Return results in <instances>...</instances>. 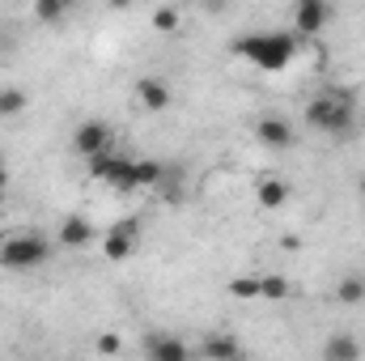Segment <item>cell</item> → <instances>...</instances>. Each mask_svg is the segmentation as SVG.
<instances>
[{"mask_svg":"<svg viewBox=\"0 0 365 361\" xmlns=\"http://www.w3.org/2000/svg\"><path fill=\"white\" fill-rule=\"evenodd\" d=\"M302 123L314 128V132H323V136H349L353 123H357V93L344 90V86L319 90L310 102H306Z\"/></svg>","mask_w":365,"mask_h":361,"instance_id":"cell-1","label":"cell"},{"mask_svg":"<svg viewBox=\"0 0 365 361\" xmlns=\"http://www.w3.org/2000/svg\"><path fill=\"white\" fill-rule=\"evenodd\" d=\"M297 34H284V30H251V34H242L238 43H234V51L242 56V60H251L255 68H264V73H280V68H289L293 64V56H297Z\"/></svg>","mask_w":365,"mask_h":361,"instance_id":"cell-2","label":"cell"},{"mask_svg":"<svg viewBox=\"0 0 365 361\" xmlns=\"http://www.w3.org/2000/svg\"><path fill=\"white\" fill-rule=\"evenodd\" d=\"M51 238L38 230H17L0 238V268L4 272H34L51 260Z\"/></svg>","mask_w":365,"mask_h":361,"instance_id":"cell-3","label":"cell"},{"mask_svg":"<svg viewBox=\"0 0 365 361\" xmlns=\"http://www.w3.org/2000/svg\"><path fill=\"white\" fill-rule=\"evenodd\" d=\"M90 179L110 187L115 195H132L136 191V158H128L119 149H106V153L90 158Z\"/></svg>","mask_w":365,"mask_h":361,"instance_id":"cell-4","label":"cell"},{"mask_svg":"<svg viewBox=\"0 0 365 361\" xmlns=\"http://www.w3.org/2000/svg\"><path fill=\"white\" fill-rule=\"evenodd\" d=\"M136 247H140V217H119L115 225H106V234H102V255H106L110 264L132 260Z\"/></svg>","mask_w":365,"mask_h":361,"instance_id":"cell-5","label":"cell"},{"mask_svg":"<svg viewBox=\"0 0 365 361\" xmlns=\"http://www.w3.org/2000/svg\"><path fill=\"white\" fill-rule=\"evenodd\" d=\"M331 21V0H293V34L319 39Z\"/></svg>","mask_w":365,"mask_h":361,"instance_id":"cell-6","label":"cell"},{"mask_svg":"<svg viewBox=\"0 0 365 361\" xmlns=\"http://www.w3.org/2000/svg\"><path fill=\"white\" fill-rule=\"evenodd\" d=\"M73 149L90 162V158H98V153L115 149V128H110L106 119H86V123H77V132H73Z\"/></svg>","mask_w":365,"mask_h":361,"instance_id":"cell-7","label":"cell"},{"mask_svg":"<svg viewBox=\"0 0 365 361\" xmlns=\"http://www.w3.org/2000/svg\"><path fill=\"white\" fill-rule=\"evenodd\" d=\"M255 141H259L264 149H272V153H284V149H293V145H297V128H293L284 115L268 111V115H259V119H255Z\"/></svg>","mask_w":365,"mask_h":361,"instance_id":"cell-8","label":"cell"},{"mask_svg":"<svg viewBox=\"0 0 365 361\" xmlns=\"http://www.w3.org/2000/svg\"><path fill=\"white\" fill-rule=\"evenodd\" d=\"M145 357L149 361H191L195 349L182 345L179 336H170V332H149L145 336Z\"/></svg>","mask_w":365,"mask_h":361,"instance_id":"cell-9","label":"cell"},{"mask_svg":"<svg viewBox=\"0 0 365 361\" xmlns=\"http://www.w3.org/2000/svg\"><path fill=\"white\" fill-rule=\"evenodd\" d=\"M93 238H98V230L90 225V217H81V213H68V217L60 221V230H56V243H60V247H68V251L90 247Z\"/></svg>","mask_w":365,"mask_h":361,"instance_id":"cell-10","label":"cell"},{"mask_svg":"<svg viewBox=\"0 0 365 361\" xmlns=\"http://www.w3.org/2000/svg\"><path fill=\"white\" fill-rule=\"evenodd\" d=\"M242 353H247L242 340L230 336V332H212V336H204V340L195 345V357H208V361H238Z\"/></svg>","mask_w":365,"mask_h":361,"instance_id":"cell-11","label":"cell"},{"mask_svg":"<svg viewBox=\"0 0 365 361\" xmlns=\"http://www.w3.org/2000/svg\"><path fill=\"white\" fill-rule=\"evenodd\" d=\"M170 102H175V93H170V86H166L162 77H140V81H136V106H140V111L162 115Z\"/></svg>","mask_w":365,"mask_h":361,"instance_id":"cell-12","label":"cell"},{"mask_svg":"<svg viewBox=\"0 0 365 361\" xmlns=\"http://www.w3.org/2000/svg\"><path fill=\"white\" fill-rule=\"evenodd\" d=\"M289 195H293V187H289V179H280V175H264V179L255 183V204L268 208V213H280L289 204Z\"/></svg>","mask_w":365,"mask_h":361,"instance_id":"cell-13","label":"cell"},{"mask_svg":"<svg viewBox=\"0 0 365 361\" xmlns=\"http://www.w3.org/2000/svg\"><path fill=\"white\" fill-rule=\"evenodd\" d=\"M365 349L357 336H349V332H340V336H331L327 345H323V361H357Z\"/></svg>","mask_w":365,"mask_h":361,"instance_id":"cell-14","label":"cell"},{"mask_svg":"<svg viewBox=\"0 0 365 361\" xmlns=\"http://www.w3.org/2000/svg\"><path fill=\"white\" fill-rule=\"evenodd\" d=\"M331 298H336L340 306H361V302H365V276H357V272L340 276V280H336V289H331Z\"/></svg>","mask_w":365,"mask_h":361,"instance_id":"cell-15","label":"cell"},{"mask_svg":"<svg viewBox=\"0 0 365 361\" xmlns=\"http://www.w3.org/2000/svg\"><path fill=\"white\" fill-rule=\"evenodd\" d=\"M162 175H166V162H158V158H136V191H158Z\"/></svg>","mask_w":365,"mask_h":361,"instance_id":"cell-16","label":"cell"},{"mask_svg":"<svg viewBox=\"0 0 365 361\" xmlns=\"http://www.w3.org/2000/svg\"><path fill=\"white\" fill-rule=\"evenodd\" d=\"M26 106H30V93L21 90V86H4L0 90V119H17Z\"/></svg>","mask_w":365,"mask_h":361,"instance_id":"cell-17","label":"cell"},{"mask_svg":"<svg viewBox=\"0 0 365 361\" xmlns=\"http://www.w3.org/2000/svg\"><path fill=\"white\" fill-rule=\"evenodd\" d=\"M289 293H293V280L289 276H280V272L276 276H259V298L264 302H284Z\"/></svg>","mask_w":365,"mask_h":361,"instance_id":"cell-18","label":"cell"},{"mask_svg":"<svg viewBox=\"0 0 365 361\" xmlns=\"http://www.w3.org/2000/svg\"><path fill=\"white\" fill-rule=\"evenodd\" d=\"M68 9H73L68 0H34V17H38L43 26H60Z\"/></svg>","mask_w":365,"mask_h":361,"instance_id":"cell-19","label":"cell"},{"mask_svg":"<svg viewBox=\"0 0 365 361\" xmlns=\"http://www.w3.org/2000/svg\"><path fill=\"white\" fill-rule=\"evenodd\" d=\"M149 26L158 30V34H175L182 26V13L175 4H162V9H153V17H149Z\"/></svg>","mask_w":365,"mask_h":361,"instance_id":"cell-20","label":"cell"},{"mask_svg":"<svg viewBox=\"0 0 365 361\" xmlns=\"http://www.w3.org/2000/svg\"><path fill=\"white\" fill-rule=\"evenodd\" d=\"M225 293L238 298V302H251V298H259V276H234L225 285Z\"/></svg>","mask_w":365,"mask_h":361,"instance_id":"cell-21","label":"cell"},{"mask_svg":"<svg viewBox=\"0 0 365 361\" xmlns=\"http://www.w3.org/2000/svg\"><path fill=\"white\" fill-rule=\"evenodd\" d=\"M93 353H102V357H119V353H123V340H119L115 332H102V336L93 340Z\"/></svg>","mask_w":365,"mask_h":361,"instance_id":"cell-22","label":"cell"},{"mask_svg":"<svg viewBox=\"0 0 365 361\" xmlns=\"http://www.w3.org/2000/svg\"><path fill=\"white\" fill-rule=\"evenodd\" d=\"M9 187H13V171H9V166H0V200H4V191H9Z\"/></svg>","mask_w":365,"mask_h":361,"instance_id":"cell-23","label":"cell"},{"mask_svg":"<svg viewBox=\"0 0 365 361\" xmlns=\"http://www.w3.org/2000/svg\"><path fill=\"white\" fill-rule=\"evenodd\" d=\"M106 9H132V0H106Z\"/></svg>","mask_w":365,"mask_h":361,"instance_id":"cell-24","label":"cell"},{"mask_svg":"<svg viewBox=\"0 0 365 361\" xmlns=\"http://www.w3.org/2000/svg\"><path fill=\"white\" fill-rule=\"evenodd\" d=\"M357 191H361V200H365V175H361V183H357Z\"/></svg>","mask_w":365,"mask_h":361,"instance_id":"cell-25","label":"cell"},{"mask_svg":"<svg viewBox=\"0 0 365 361\" xmlns=\"http://www.w3.org/2000/svg\"><path fill=\"white\" fill-rule=\"evenodd\" d=\"M0 166H4V149H0Z\"/></svg>","mask_w":365,"mask_h":361,"instance_id":"cell-26","label":"cell"},{"mask_svg":"<svg viewBox=\"0 0 365 361\" xmlns=\"http://www.w3.org/2000/svg\"><path fill=\"white\" fill-rule=\"evenodd\" d=\"M68 4H81V0H68Z\"/></svg>","mask_w":365,"mask_h":361,"instance_id":"cell-27","label":"cell"}]
</instances>
